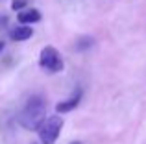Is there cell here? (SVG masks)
Returning a JSON list of instances; mask_svg holds the SVG:
<instances>
[{
  "label": "cell",
  "instance_id": "obj_4",
  "mask_svg": "<svg viewBox=\"0 0 146 144\" xmlns=\"http://www.w3.org/2000/svg\"><path fill=\"white\" fill-rule=\"evenodd\" d=\"M80 100H82V90H76V94L74 96H70L68 100H63V102H59V104L56 105V113H68V111H72V109H76L80 105Z\"/></svg>",
  "mask_w": 146,
  "mask_h": 144
},
{
  "label": "cell",
  "instance_id": "obj_5",
  "mask_svg": "<svg viewBox=\"0 0 146 144\" xmlns=\"http://www.w3.org/2000/svg\"><path fill=\"white\" fill-rule=\"evenodd\" d=\"M41 20V13L37 9H24L19 13V22L22 26H28V24H33V22H39Z\"/></svg>",
  "mask_w": 146,
  "mask_h": 144
},
{
  "label": "cell",
  "instance_id": "obj_7",
  "mask_svg": "<svg viewBox=\"0 0 146 144\" xmlns=\"http://www.w3.org/2000/svg\"><path fill=\"white\" fill-rule=\"evenodd\" d=\"M93 44H94L93 37H80V39L76 41V50H87V48H91Z\"/></svg>",
  "mask_w": 146,
  "mask_h": 144
},
{
  "label": "cell",
  "instance_id": "obj_8",
  "mask_svg": "<svg viewBox=\"0 0 146 144\" xmlns=\"http://www.w3.org/2000/svg\"><path fill=\"white\" fill-rule=\"evenodd\" d=\"M28 4V0H13L11 2V9H15V11H22V7Z\"/></svg>",
  "mask_w": 146,
  "mask_h": 144
},
{
  "label": "cell",
  "instance_id": "obj_3",
  "mask_svg": "<svg viewBox=\"0 0 146 144\" xmlns=\"http://www.w3.org/2000/svg\"><path fill=\"white\" fill-rule=\"evenodd\" d=\"M39 65H41V69H44L46 72L56 74V72L63 70V59H61L59 52L54 46H46V48H43V52L39 55Z\"/></svg>",
  "mask_w": 146,
  "mask_h": 144
},
{
  "label": "cell",
  "instance_id": "obj_6",
  "mask_svg": "<svg viewBox=\"0 0 146 144\" xmlns=\"http://www.w3.org/2000/svg\"><path fill=\"white\" fill-rule=\"evenodd\" d=\"M33 35V30L30 26H21V28H15L11 32V39L13 41H28Z\"/></svg>",
  "mask_w": 146,
  "mask_h": 144
},
{
  "label": "cell",
  "instance_id": "obj_10",
  "mask_svg": "<svg viewBox=\"0 0 146 144\" xmlns=\"http://www.w3.org/2000/svg\"><path fill=\"white\" fill-rule=\"evenodd\" d=\"M72 144H82V142H72Z\"/></svg>",
  "mask_w": 146,
  "mask_h": 144
},
{
  "label": "cell",
  "instance_id": "obj_1",
  "mask_svg": "<svg viewBox=\"0 0 146 144\" xmlns=\"http://www.w3.org/2000/svg\"><path fill=\"white\" fill-rule=\"evenodd\" d=\"M46 120V100L41 94H33L28 98L22 109L19 122L26 129H39V126Z\"/></svg>",
  "mask_w": 146,
  "mask_h": 144
},
{
  "label": "cell",
  "instance_id": "obj_9",
  "mask_svg": "<svg viewBox=\"0 0 146 144\" xmlns=\"http://www.w3.org/2000/svg\"><path fill=\"white\" fill-rule=\"evenodd\" d=\"M2 48H4V43H2V41H0V52H2Z\"/></svg>",
  "mask_w": 146,
  "mask_h": 144
},
{
  "label": "cell",
  "instance_id": "obj_2",
  "mask_svg": "<svg viewBox=\"0 0 146 144\" xmlns=\"http://www.w3.org/2000/svg\"><path fill=\"white\" fill-rule=\"evenodd\" d=\"M61 127H63V118L57 115L48 116L43 124L39 126L37 133H39V139L43 144H56L57 137L61 133Z\"/></svg>",
  "mask_w": 146,
  "mask_h": 144
}]
</instances>
